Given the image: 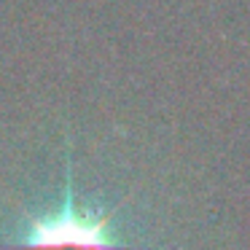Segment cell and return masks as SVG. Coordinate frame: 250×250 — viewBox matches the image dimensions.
I'll return each instance as SVG.
<instances>
[{"label":"cell","instance_id":"cell-1","mask_svg":"<svg viewBox=\"0 0 250 250\" xmlns=\"http://www.w3.org/2000/svg\"><path fill=\"white\" fill-rule=\"evenodd\" d=\"M0 250H153L129 245L116 226L110 210L94 207L76 196L73 167L67 159L65 191L54 207L24 212L11 239L0 242Z\"/></svg>","mask_w":250,"mask_h":250}]
</instances>
